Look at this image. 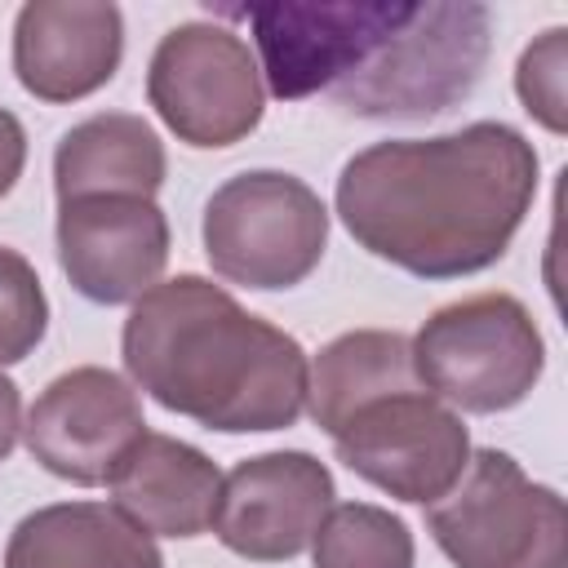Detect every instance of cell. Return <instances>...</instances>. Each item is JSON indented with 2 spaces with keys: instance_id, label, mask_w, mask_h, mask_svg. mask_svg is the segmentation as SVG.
<instances>
[{
  "instance_id": "9a60e30c",
  "label": "cell",
  "mask_w": 568,
  "mask_h": 568,
  "mask_svg": "<svg viewBox=\"0 0 568 568\" xmlns=\"http://www.w3.org/2000/svg\"><path fill=\"white\" fill-rule=\"evenodd\" d=\"M164 182V142L142 115L102 111L62 133L53 151V186L58 204L98 200V195H133L151 200Z\"/></svg>"
},
{
  "instance_id": "8fae6325",
  "label": "cell",
  "mask_w": 568,
  "mask_h": 568,
  "mask_svg": "<svg viewBox=\"0 0 568 568\" xmlns=\"http://www.w3.org/2000/svg\"><path fill=\"white\" fill-rule=\"evenodd\" d=\"M328 506H333V475L320 457L262 453V457H244L222 479L213 532L240 559L280 564L311 546Z\"/></svg>"
},
{
  "instance_id": "d6986e66",
  "label": "cell",
  "mask_w": 568,
  "mask_h": 568,
  "mask_svg": "<svg viewBox=\"0 0 568 568\" xmlns=\"http://www.w3.org/2000/svg\"><path fill=\"white\" fill-rule=\"evenodd\" d=\"M44 324H49V302L36 266L22 253L0 248V364L27 359L44 337Z\"/></svg>"
},
{
  "instance_id": "30bf717a",
  "label": "cell",
  "mask_w": 568,
  "mask_h": 568,
  "mask_svg": "<svg viewBox=\"0 0 568 568\" xmlns=\"http://www.w3.org/2000/svg\"><path fill=\"white\" fill-rule=\"evenodd\" d=\"M142 430L146 422L138 390L120 373L98 364L53 377L22 422L31 457L49 475L80 488L111 484L115 466L142 439Z\"/></svg>"
},
{
  "instance_id": "3957f363",
  "label": "cell",
  "mask_w": 568,
  "mask_h": 568,
  "mask_svg": "<svg viewBox=\"0 0 568 568\" xmlns=\"http://www.w3.org/2000/svg\"><path fill=\"white\" fill-rule=\"evenodd\" d=\"M488 62L484 4H408L386 40L328 89L364 120H422L457 106Z\"/></svg>"
},
{
  "instance_id": "4fadbf2b",
  "label": "cell",
  "mask_w": 568,
  "mask_h": 568,
  "mask_svg": "<svg viewBox=\"0 0 568 568\" xmlns=\"http://www.w3.org/2000/svg\"><path fill=\"white\" fill-rule=\"evenodd\" d=\"M124 53V18L115 4L31 0L13 22V71L40 102H75L102 89Z\"/></svg>"
},
{
  "instance_id": "7402d4cb",
  "label": "cell",
  "mask_w": 568,
  "mask_h": 568,
  "mask_svg": "<svg viewBox=\"0 0 568 568\" xmlns=\"http://www.w3.org/2000/svg\"><path fill=\"white\" fill-rule=\"evenodd\" d=\"M18 430H22V399H18V386L0 373V462L13 453Z\"/></svg>"
},
{
  "instance_id": "5bb4252c",
  "label": "cell",
  "mask_w": 568,
  "mask_h": 568,
  "mask_svg": "<svg viewBox=\"0 0 568 568\" xmlns=\"http://www.w3.org/2000/svg\"><path fill=\"white\" fill-rule=\"evenodd\" d=\"M111 497L115 510L146 537H200L213 528L222 475L200 448L142 430L111 475Z\"/></svg>"
},
{
  "instance_id": "ffe728a7",
  "label": "cell",
  "mask_w": 568,
  "mask_h": 568,
  "mask_svg": "<svg viewBox=\"0 0 568 568\" xmlns=\"http://www.w3.org/2000/svg\"><path fill=\"white\" fill-rule=\"evenodd\" d=\"M515 89H519L524 111L537 115L550 133L568 129V31L564 27H550L524 49Z\"/></svg>"
},
{
  "instance_id": "9c48e42d",
  "label": "cell",
  "mask_w": 568,
  "mask_h": 568,
  "mask_svg": "<svg viewBox=\"0 0 568 568\" xmlns=\"http://www.w3.org/2000/svg\"><path fill=\"white\" fill-rule=\"evenodd\" d=\"M408 13L399 0H280L244 9L262 75L275 98L297 102L346 80Z\"/></svg>"
},
{
  "instance_id": "7c38bea8",
  "label": "cell",
  "mask_w": 568,
  "mask_h": 568,
  "mask_svg": "<svg viewBox=\"0 0 568 568\" xmlns=\"http://www.w3.org/2000/svg\"><path fill=\"white\" fill-rule=\"evenodd\" d=\"M58 262L89 302H138L164 275L169 222L155 200L133 195L58 204Z\"/></svg>"
},
{
  "instance_id": "ba28073f",
  "label": "cell",
  "mask_w": 568,
  "mask_h": 568,
  "mask_svg": "<svg viewBox=\"0 0 568 568\" xmlns=\"http://www.w3.org/2000/svg\"><path fill=\"white\" fill-rule=\"evenodd\" d=\"M337 462L399 501H439L470 462L462 417L422 386L382 395L333 435Z\"/></svg>"
},
{
  "instance_id": "ac0fdd59",
  "label": "cell",
  "mask_w": 568,
  "mask_h": 568,
  "mask_svg": "<svg viewBox=\"0 0 568 568\" xmlns=\"http://www.w3.org/2000/svg\"><path fill=\"white\" fill-rule=\"evenodd\" d=\"M311 546L315 568H413L408 524L368 501L328 506Z\"/></svg>"
},
{
  "instance_id": "44dd1931",
  "label": "cell",
  "mask_w": 568,
  "mask_h": 568,
  "mask_svg": "<svg viewBox=\"0 0 568 568\" xmlns=\"http://www.w3.org/2000/svg\"><path fill=\"white\" fill-rule=\"evenodd\" d=\"M22 164H27V133H22L18 115L0 106V195H9Z\"/></svg>"
},
{
  "instance_id": "2e32d148",
  "label": "cell",
  "mask_w": 568,
  "mask_h": 568,
  "mask_svg": "<svg viewBox=\"0 0 568 568\" xmlns=\"http://www.w3.org/2000/svg\"><path fill=\"white\" fill-rule=\"evenodd\" d=\"M4 568H164V559L115 506L58 501L9 532Z\"/></svg>"
},
{
  "instance_id": "7a4b0ae2",
  "label": "cell",
  "mask_w": 568,
  "mask_h": 568,
  "mask_svg": "<svg viewBox=\"0 0 568 568\" xmlns=\"http://www.w3.org/2000/svg\"><path fill=\"white\" fill-rule=\"evenodd\" d=\"M124 368L169 413L209 430H284L306 404V351L226 288L178 275L124 320Z\"/></svg>"
},
{
  "instance_id": "277c9868",
  "label": "cell",
  "mask_w": 568,
  "mask_h": 568,
  "mask_svg": "<svg viewBox=\"0 0 568 568\" xmlns=\"http://www.w3.org/2000/svg\"><path fill=\"white\" fill-rule=\"evenodd\" d=\"M426 528L457 568H568L564 497L497 448L470 453L462 479L430 501Z\"/></svg>"
},
{
  "instance_id": "e0dca14e",
  "label": "cell",
  "mask_w": 568,
  "mask_h": 568,
  "mask_svg": "<svg viewBox=\"0 0 568 568\" xmlns=\"http://www.w3.org/2000/svg\"><path fill=\"white\" fill-rule=\"evenodd\" d=\"M413 386H422L413 368V346L404 333H390V328L342 333L306 368V404L315 426L328 435H337V426L355 417L364 404L395 390H413Z\"/></svg>"
},
{
  "instance_id": "5b68a950",
  "label": "cell",
  "mask_w": 568,
  "mask_h": 568,
  "mask_svg": "<svg viewBox=\"0 0 568 568\" xmlns=\"http://www.w3.org/2000/svg\"><path fill=\"white\" fill-rule=\"evenodd\" d=\"M408 346L422 390L466 413L524 404L546 368L541 333L510 293H475L439 306Z\"/></svg>"
},
{
  "instance_id": "52a82bcc",
  "label": "cell",
  "mask_w": 568,
  "mask_h": 568,
  "mask_svg": "<svg viewBox=\"0 0 568 568\" xmlns=\"http://www.w3.org/2000/svg\"><path fill=\"white\" fill-rule=\"evenodd\" d=\"M146 98L182 142L231 146L262 120V71L235 31L182 22L151 53Z\"/></svg>"
},
{
  "instance_id": "6da1fadb",
  "label": "cell",
  "mask_w": 568,
  "mask_h": 568,
  "mask_svg": "<svg viewBox=\"0 0 568 568\" xmlns=\"http://www.w3.org/2000/svg\"><path fill=\"white\" fill-rule=\"evenodd\" d=\"M532 195L537 151L501 120L377 142L351 155L337 178V213L359 248L422 280L493 266L524 226Z\"/></svg>"
},
{
  "instance_id": "8992f818",
  "label": "cell",
  "mask_w": 568,
  "mask_h": 568,
  "mask_svg": "<svg viewBox=\"0 0 568 568\" xmlns=\"http://www.w3.org/2000/svg\"><path fill=\"white\" fill-rule=\"evenodd\" d=\"M324 244L328 209L293 173H240L204 204V253L231 284L293 288L320 266Z\"/></svg>"
}]
</instances>
